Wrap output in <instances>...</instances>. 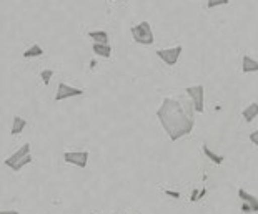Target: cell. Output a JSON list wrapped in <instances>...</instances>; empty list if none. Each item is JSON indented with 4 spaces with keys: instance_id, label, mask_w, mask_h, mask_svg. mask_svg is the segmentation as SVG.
<instances>
[{
    "instance_id": "2",
    "label": "cell",
    "mask_w": 258,
    "mask_h": 214,
    "mask_svg": "<svg viewBox=\"0 0 258 214\" xmlns=\"http://www.w3.org/2000/svg\"><path fill=\"white\" fill-rule=\"evenodd\" d=\"M132 37H134V40L139 43V45H153V42H155V37H153V30L148 22H140L139 25L132 27Z\"/></svg>"
},
{
    "instance_id": "12",
    "label": "cell",
    "mask_w": 258,
    "mask_h": 214,
    "mask_svg": "<svg viewBox=\"0 0 258 214\" xmlns=\"http://www.w3.org/2000/svg\"><path fill=\"white\" fill-rule=\"evenodd\" d=\"M87 35H89L92 43H108V40H110L105 30H90Z\"/></svg>"
},
{
    "instance_id": "1",
    "label": "cell",
    "mask_w": 258,
    "mask_h": 214,
    "mask_svg": "<svg viewBox=\"0 0 258 214\" xmlns=\"http://www.w3.org/2000/svg\"><path fill=\"white\" fill-rule=\"evenodd\" d=\"M195 110L188 101L180 98H165L157 110V118L172 141L182 140L190 135L195 126Z\"/></svg>"
},
{
    "instance_id": "19",
    "label": "cell",
    "mask_w": 258,
    "mask_h": 214,
    "mask_svg": "<svg viewBox=\"0 0 258 214\" xmlns=\"http://www.w3.org/2000/svg\"><path fill=\"white\" fill-rule=\"evenodd\" d=\"M165 194L170 196V197H175V199H180V196H182L178 191H172V189H165Z\"/></svg>"
},
{
    "instance_id": "24",
    "label": "cell",
    "mask_w": 258,
    "mask_h": 214,
    "mask_svg": "<svg viewBox=\"0 0 258 214\" xmlns=\"http://www.w3.org/2000/svg\"><path fill=\"white\" fill-rule=\"evenodd\" d=\"M90 214H95V212H90Z\"/></svg>"
},
{
    "instance_id": "5",
    "label": "cell",
    "mask_w": 258,
    "mask_h": 214,
    "mask_svg": "<svg viewBox=\"0 0 258 214\" xmlns=\"http://www.w3.org/2000/svg\"><path fill=\"white\" fill-rule=\"evenodd\" d=\"M63 160L65 163L74 164L77 168H87V163H89V151H65Z\"/></svg>"
},
{
    "instance_id": "4",
    "label": "cell",
    "mask_w": 258,
    "mask_h": 214,
    "mask_svg": "<svg viewBox=\"0 0 258 214\" xmlns=\"http://www.w3.org/2000/svg\"><path fill=\"white\" fill-rule=\"evenodd\" d=\"M182 52H183V47L177 45V47H172V48H162V50H157L155 53H157V57L167 65V67H173V65L178 63Z\"/></svg>"
},
{
    "instance_id": "9",
    "label": "cell",
    "mask_w": 258,
    "mask_h": 214,
    "mask_svg": "<svg viewBox=\"0 0 258 214\" xmlns=\"http://www.w3.org/2000/svg\"><path fill=\"white\" fill-rule=\"evenodd\" d=\"M241 71L243 73H255V71H258V60L251 58L250 55H243V58H241Z\"/></svg>"
},
{
    "instance_id": "3",
    "label": "cell",
    "mask_w": 258,
    "mask_h": 214,
    "mask_svg": "<svg viewBox=\"0 0 258 214\" xmlns=\"http://www.w3.org/2000/svg\"><path fill=\"white\" fill-rule=\"evenodd\" d=\"M185 93L190 96L195 113H203V110H205V88L202 85H195V86H188Z\"/></svg>"
},
{
    "instance_id": "14",
    "label": "cell",
    "mask_w": 258,
    "mask_h": 214,
    "mask_svg": "<svg viewBox=\"0 0 258 214\" xmlns=\"http://www.w3.org/2000/svg\"><path fill=\"white\" fill-rule=\"evenodd\" d=\"M25 128H27V120H24L22 117H14L12 130H10V133H12V135H20Z\"/></svg>"
},
{
    "instance_id": "15",
    "label": "cell",
    "mask_w": 258,
    "mask_h": 214,
    "mask_svg": "<svg viewBox=\"0 0 258 214\" xmlns=\"http://www.w3.org/2000/svg\"><path fill=\"white\" fill-rule=\"evenodd\" d=\"M42 55H43V48L35 43V45L29 47L24 52V58H37V57H42Z\"/></svg>"
},
{
    "instance_id": "18",
    "label": "cell",
    "mask_w": 258,
    "mask_h": 214,
    "mask_svg": "<svg viewBox=\"0 0 258 214\" xmlns=\"http://www.w3.org/2000/svg\"><path fill=\"white\" fill-rule=\"evenodd\" d=\"M230 0H207V9H217V7H223V5H228Z\"/></svg>"
},
{
    "instance_id": "7",
    "label": "cell",
    "mask_w": 258,
    "mask_h": 214,
    "mask_svg": "<svg viewBox=\"0 0 258 214\" xmlns=\"http://www.w3.org/2000/svg\"><path fill=\"white\" fill-rule=\"evenodd\" d=\"M29 155H30V143H25V145H22L14 155H10L7 160H5V166L12 168L15 163H19L20 160H24V158L29 156Z\"/></svg>"
},
{
    "instance_id": "17",
    "label": "cell",
    "mask_w": 258,
    "mask_h": 214,
    "mask_svg": "<svg viewBox=\"0 0 258 214\" xmlns=\"http://www.w3.org/2000/svg\"><path fill=\"white\" fill-rule=\"evenodd\" d=\"M52 76H53V70H50V68H47V70H42V71H40V80L43 81V85H45V86L50 85Z\"/></svg>"
},
{
    "instance_id": "23",
    "label": "cell",
    "mask_w": 258,
    "mask_h": 214,
    "mask_svg": "<svg viewBox=\"0 0 258 214\" xmlns=\"http://www.w3.org/2000/svg\"><path fill=\"white\" fill-rule=\"evenodd\" d=\"M0 214H19V211H14V209H9V211H0Z\"/></svg>"
},
{
    "instance_id": "16",
    "label": "cell",
    "mask_w": 258,
    "mask_h": 214,
    "mask_svg": "<svg viewBox=\"0 0 258 214\" xmlns=\"http://www.w3.org/2000/svg\"><path fill=\"white\" fill-rule=\"evenodd\" d=\"M32 163V155H29V156H25L24 158V160H20L19 163H15L14 164V166L12 168H10V169H12V171H15V173H19L20 171V169L22 168H24V166H27V164H30Z\"/></svg>"
},
{
    "instance_id": "22",
    "label": "cell",
    "mask_w": 258,
    "mask_h": 214,
    "mask_svg": "<svg viewBox=\"0 0 258 214\" xmlns=\"http://www.w3.org/2000/svg\"><path fill=\"white\" fill-rule=\"evenodd\" d=\"M199 193H200V191H199V189H197V188H195L194 191H191V199H190L191 202L199 201Z\"/></svg>"
},
{
    "instance_id": "21",
    "label": "cell",
    "mask_w": 258,
    "mask_h": 214,
    "mask_svg": "<svg viewBox=\"0 0 258 214\" xmlns=\"http://www.w3.org/2000/svg\"><path fill=\"white\" fill-rule=\"evenodd\" d=\"M240 209H241V212H245V214L253 212V211H251V207H250L248 204H245V202H241V207H240Z\"/></svg>"
},
{
    "instance_id": "20",
    "label": "cell",
    "mask_w": 258,
    "mask_h": 214,
    "mask_svg": "<svg viewBox=\"0 0 258 214\" xmlns=\"http://www.w3.org/2000/svg\"><path fill=\"white\" fill-rule=\"evenodd\" d=\"M250 141L253 143L255 146H258V130H255L253 133H250Z\"/></svg>"
},
{
    "instance_id": "8",
    "label": "cell",
    "mask_w": 258,
    "mask_h": 214,
    "mask_svg": "<svg viewBox=\"0 0 258 214\" xmlns=\"http://www.w3.org/2000/svg\"><path fill=\"white\" fill-rule=\"evenodd\" d=\"M238 197L241 199V202H245V204H248L251 207V211L253 212H258V197L253 196V194H250L248 191H245V189H238Z\"/></svg>"
},
{
    "instance_id": "13",
    "label": "cell",
    "mask_w": 258,
    "mask_h": 214,
    "mask_svg": "<svg viewBox=\"0 0 258 214\" xmlns=\"http://www.w3.org/2000/svg\"><path fill=\"white\" fill-rule=\"evenodd\" d=\"M202 150H203V155H205L208 160H210L213 164H222L223 161H225V156H222V155H217V153H213L212 150H210V146L207 145H203L202 146Z\"/></svg>"
},
{
    "instance_id": "11",
    "label": "cell",
    "mask_w": 258,
    "mask_h": 214,
    "mask_svg": "<svg viewBox=\"0 0 258 214\" xmlns=\"http://www.w3.org/2000/svg\"><path fill=\"white\" fill-rule=\"evenodd\" d=\"M241 117H243V120L246 123H251L253 120L258 117V103L253 101V103H250L248 106H246L243 112H241Z\"/></svg>"
},
{
    "instance_id": "6",
    "label": "cell",
    "mask_w": 258,
    "mask_h": 214,
    "mask_svg": "<svg viewBox=\"0 0 258 214\" xmlns=\"http://www.w3.org/2000/svg\"><path fill=\"white\" fill-rule=\"evenodd\" d=\"M82 95H84V90L82 88H75V86H70L67 83H58V88L55 93V101H63V100H69V98H75Z\"/></svg>"
},
{
    "instance_id": "10",
    "label": "cell",
    "mask_w": 258,
    "mask_h": 214,
    "mask_svg": "<svg viewBox=\"0 0 258 214\" xmlns=\"http://www.w3.org/2000/svg\"><path fill=\"white\" fill-rule=\"evenodd\" d=\"M92 50L95 55L102 58H110L112 57V47L110 43H92Z\"/></svg>"
}]
</instances>
